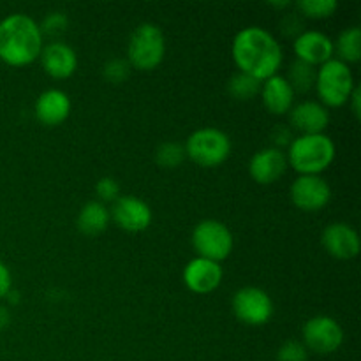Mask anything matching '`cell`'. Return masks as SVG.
I'll use <instances>...</instances> for the list:
<instances>
[{"mask_svg":"<svg viewBox=\"0 0 361 361\" xmlns=\"http://www.w3.org/2000/svg\"><path fill=\"white\" fill-rule=\"evenodd\" d=\"M231 55L240 73L249 74L259 81L279 74L284 59L281 44L274 34L256 25L242 28L235 35Z\"/></svg>","mask_w":361,"mask_h":361,"instance_id":"cell-1","label":"cell"},{"mask_svg":"<svg viewBox=\"0 0 361 361\" xmlns=\"http://www.w3.org/2000/svg\"><path fill=\"white\" fill-rule=\"evenodd\" d=\"M44 46L39 23L25 13H13L0 21V60L11 67H25L39 59Z\"/></svg>","mask_w":361,"mask_h":361,"instance_id":"cell-2","label":"cell"},{"mask_svg":"<svg viewBox=\"0 0 361 361\" xmlns=\"http://www.w3.org/2000/svg\"><path fill=\"white\" fill-rule=\"evenodd\" d=\"M337 155L334 140L326 134H305L291 141L288 147V164L298 175H321L330 168Z\"/></svg>","mask_w":361,"mask_h":361,"instance_id":"cell-3","label":"cell"},{"mask_svg":"<svg viewBox=\"0 0 361 361\" xmlns=\"http://www.w3.org/2000/svg\"><path fill=\"white\" fill-rule=\"evenodd\" d=\"M166 55V37L159 25L145 21L137 25L127 44V62L137 71H152L159 67Z\"/></svg>","mask_w":361,"mask_h":361,"instance_id":"cell-4","label":"cell"},{"mask_svg":"<svg viewBox=\"0 0 361 361\" xmlns=\"http://www.w3.org/2000/svg\"><path fill=\"white\" fill-rule=\"evenodd\" d=\"M355 87V78L349 66L335 56L317 69L316 90L324 108H341L348 104Z\"/></svg>","mask_w":361,"mask_h":361,"instance_id":"cell-5","label":"cell"},{"mask_svg":"<svg viewBox=\"0 0 361 361\" xmlns=\"http://www.w3.org/2000/svg\"><path fill=\"white\" fill-rule=\"evenodd\" d=\"M185 157L203 168H215L228 161L231 154V140L217 127H203L187 137Z\"/></svg>","mask_w":361,"mask_h":361,"instance_id":"cell-6","label":"cell"},{"mask_svg":"<svg viewBox=\"0 0 361 361\" xmlns=\"http://www.w3.org/2000/svg\"><path fill=\"white\" fill-rule=\"evenodd\" d=\"M190 242L197 252V257H204V259L215 261V263L228 259L235 247L231 229L224 222L215 221V219L201 221L194 228Z\"/></svg>","mask_w":361,"mask_h":361,"instance_id":"cell-7","label":"cell"},{"mask_svg":"<svg viewBox=\"0 0 361 361\" xmlns=\"http://www.w3.org/2000/svg\"><path fill=\"white\" fill-rule=\"evenodd\" d=\"M231 309L236 319L247 326H263L274 316V302L264 289L247 286L233 295Z\"/></svg>","mask_w":361,"mask_h":361,"instance_id":"cell-8","label":"cell"},{"mask_svg":"<svg viewBox=\"0 0 361 361\" xmlns=\"http://www.w3.org/2000/svg\"><path fill=\"white\" fill-rule=\"evenodd\" d=\"M344 342L342 326L330 316H316L302 328V344L316 355H331Z\"/></svg>","mask_w":361,"mask_h":361,"instance_id":"cell-9","label":"cell"},{"mask_svg":"<svg viewBox=\"0 0 361 361\" xmlns=\"http://www.w3.org/2000/svg\"><path fill=\"white\" fill-rule=\"evenodd\" d=\"M289 197L302 212H319L330 203L331 187L321 175H300L291 183Z\"/></svg>","mask_w":361,"mask_h":361,"instance_id":"cell-10","label":"cell"},{"mask_svg":"<svg viewBox=\"0 0 361 361\" xmlns=\"http://www.w3.org/2000/svg\"><path fill=\"white\" fill-rule=\"evenodd\" d=\"M109 215L120 229L127 233H141L150 228L152 208L147 201L136 196H120L109 208Z\"/></svg>","mask_w":361,"mask_h":361,"instance_id":"cell-11","label":"cell"},{"mask_svg":"<svg viewBox=\"0 0 361 361\" xmlns=\"http://www.w3.org/2000/svg\"><path fill=\"white\" fill-rule=\"evenodd\" d=\"M321 243L331 257L341 261L355 259L361 249L360 235L355 228H351L345 222L328 224L324 228L323 236H321Z\"/></svg>","mask_w":361,"mask_h":361,"instance_id":"cell-12","label":"cell"},{"mask_svg":"<svg viewBox=\"0 0 361 361\" xmlns=\"http://www.w3.org/2000/svg\"><path fill=\"white\" fill-rule=\"evenodd\" d=\"M224 271L221 263L204 259V257H194L183 268V282L187 289L196 295H208L214 293L221 286Z\"/></svg>","mask_w":361,"mask_h":361,"instance_id":"cell-13","label":"cell"},{"mask_svg":"<svg viewBox=\"0 0 361 361\" xmlns=\"http://www.w3.org/2000/svg\"><path fill=\"white\" fill-rule=\"evenodd\" d=\"M296 60L309 66H323L334 59V41L319 30H303L293 42Z\"/></svg>","mask_w":361,"mask_h":361,"instance_id":"cell-14","label":"cell"},{"mask_svg":"<svg viewBox=\"0 0 361 361\" xmlns=\"http://www.w3.org/2000/svg\"><path fill=\"white\" fill-rule=\"evenodd\" d=\"M39 59L44 73L55 80L71 78L78 69L76 51L63 41H51L42 46Z\"/></svg>","mask_w":361,"mask_h":361,"instance_id":"cell-15","label":"cell"},{"mask_svg":"<svg viewBox=\"0 0 361 361\" xmlns=\"http://www.w3.org/2000/svg\"><path fill=\"white\" fill-rule=\"evenodd\" d=\"M288 166V157L284 152L275 147H268L252 155L249 162V173L254 182L270 185L284 176Z\"/></svg>","mask_w":361,"mask_h":361,"instance_id":"cell-16","label":"cell"},{"mask_svg":"<svg viewBox=\"0 0 361 361\" xmlns=\"http://www.w3.org/2000/svg\"><path fill=\"white\" fill-rule=\"evenodd\" d=\"M289 123L300 136L305 134H324L330 126V111L317 101H302L289 111Z\"/></svg>","mask_w":361,"mask_h":361,"instance_id":"cell-17","label":"cell"},{"mask_svg":"<svg viewBox=\"0 0 361 361\" xmlns=\"http://www.w3.org/2000/svg\"><path fill=\"white\" fill-rule=\"evenodd\" d=\"M71 99L69 95L59 88H49V90L42 92L37 97L34 106L35 116L41 123L49 127L60 126L66 122L71 115Z\"/></svg>","mask_w":361,"mask_h":361,"instance_id":"cell-18","label":"cell"},{"mask_svg":"<svg viewBox=\"0 0 361 361\" xmlns=\"http://www.w3.org/2000/svg\"><path fill=\"white\" fill-rule=\"evenodd\" d=\"M261 99L263 106L271 115H286L295 106V90L286 76L275 74L261 83Z\"/></svg>","mask_w":361,"mask_h":361,"instance_id":"cell-19","label":"cell"},{"mask_svg":"<svg viewBox=\"0 0 361 361\" xmlns=\"http://www.w3.org/2000/svg\"><path fill=\"white\" fill-rule=\"evenodd\" d=\"M109 221H111V215H109V208L104 203H101V201H88L87 204H83L80 214H78L76 226L83 235L95 236L106 231Z\"/></svg>","mask_w":361,"mask_h":361,"instance_id":"cell-20","label":"cell"},{"mask_svg":"<svg viewBox=\"0 0 361 361\" xmlns=\"http://www.w3.org/2000/svg\"><path fill=\"white\" fill-rule=\"evenodd\" d=\"M334 53H337V60L344 63H356L361 59V28L349 27L338 34L334 42Z\"/></svg>","mask_w":361,"mask_h":361,"instance_id":"cell-21","label":"cell"},{"mask_svg":"<svg viewBox=\"0 0 361 361\" xmlns=\"http://www.w3.org/2000/svg\"><path fill=\"white\" fill-rule=\"evenodd\" d=\"M261 83L263 81L256 80V78L249 76L243 73H235L228 81V92L233 99L236 101H250L256 95H259Z\"/></svg>","mask_w":361,"mask_h":361,"instance_id":"cell-22","label":"cell"},{"mask_svg":"<svg viewBox=\"0 0 361 361\" xmlns=\"http://www.w3.org/2000/svg\"><path fill=\"white\" fill-rule=\"evenodd\" d=\"M316 74L317 69L314 66L302 62V60H295V62L289 66L288 76L286 80L289 81L291 88L296 92H309L310 88L316 85Z\"/></svg>","mask_w":361,"mask_h":361,"instance_id":"cell-23","label":"cell"},{"mask_svg":"<svg viewBox=\"0 0 361 361\" xmlns=\"http://www.w3.org/2000/svg\"><path fill=\"white\" fill-rule=\"evenodd\" d=\"M185 148L175 141H164L155 152V162L164 169H175L185 161Z\"/></svg>","mask_w":361,"mask_h":361,"instance_id":"cell-24","label":"cell"},{"mask_svg":"<svg viewBox=\"0 0 361 361\" xmlns=\"http://www.w3.org/2000/svg\"><path fill=\"white\" fill-rule=\"evenodd\" d=\"M298 13L305 18H314V20H324L337 13L338 2L337 0H300L296 4Z\"/></svg>","mask_w":361,"mask_h":361,"instance_id":"cell-25","label":"cell"},{"mask_svg":"<svg viewBox=\"0 0 361 361\" xmlns=\"http://www.w3.org/2000/svg\"><path fill=\"white\" fill-rule=\"evenodd\" d=\"M130 63L127 62V59H120V56H113L102 67V76L106 81H109L111 85H120L123 81H127V78L130 76Z\"/></svg>","mask_w":361,"mask_h":361,"instance_id":"cell-26","label":"cell"},{"mask_svg":"<svg viewBox=\"0 0 361 361\" xmlns=\"http://www.w3.org/2000/svg\"><path fill=\"white\" fill-rule=\"evenodd\" d=\"M69 27V18H67L66 13L62 11H53V13H48L42 20V23H39V28H41L42 37L48 35V37H59Z\"/></svg>","mask_w":361,"mask_h":361,"instance_id":"cell-27","label":"cell"},{"mask_svg":"<svg viewBox=\"0 0 361 361\" xmlns=\"http://www.w3.org/2000/svg\"><path fill=\"white\" fill-rule=\"evenodd\" d=\"M275 361H309V351L300 341H286L279 348Z\"/></svg>","mask_w":361,"mask_h":361,"instance_id":"cell-28","label":"cell"},{"mask_svg":"<svg viewBox=\"0 0 361 361\" xmlns=\"http://www.w3.org/2000/svg\"><path fill=\"white\" fill-rule=\"evenodd\" d=\"M95 194H97L101 203H115L120 197V183L113 176H102L95 183Z\"/></svg>","mask_w":361,"mask_h":361,"instance_id":"cell-29","label":"cell"},{"mask_svg":"<svg viewBox=\"0 0 361 361\" xmlns=\"http://www.w3.org/2000/svg\"><path fill=\"white\" fill-rule=\"evenodd\" d=\"M293 140H295L293 137V130L286 126H277L274 129V133H271V141L277 145L275 148H279V150H282V147H286V145L289 147Z\"/></svg>","mask_w":361,"mask_h":361,"instance_id":"cell-30","label":"cell"},{"mask_svg":"<svg viewBox=\"0 0 361 361\" xmlns=\"http://www.w3.org/2000/svg\"><path fill=\"white\" fill-rule=\"evenodd\" d=\"M11 289H13V275L7 264L0 261V298H6Z\"/></svg>","mask_w":361,"mask_h":361,"instance_id":"cell-31","label":"cell"},{"mask_svg":"<svg viewBox=\"0 0 361 361\" xmlns=\"http://www.w3.org/2000/svg\"><path fill=\"white\" fill-rule=\"evenodd\" d=\"M348 104H351L353 115H355L356 118H360V113H361V108H360V106H361V90H360L358 85H356L355 90H353V94H351V97H349Z\"/></svg>","mask_w":361,"mask_h":361,"instance_id":"cell-32","label":"cell"},{"mask_svg":"<svg viewBox=\"0 0 361 361\" xmlns=\"http://www.w3.org/2000/svg\"><path fill=\"white\" fill-rule=\"evenodd\" d=\"M9 321H11L9 310H7L4 305H0V330H4V328L7 326V324H9Z\"/></svg>","mask_w":361,"mask_h":361,"instance_id":"cell-33","label":"cell"},{"mask_svg":"<svg viewBox=\"0 0 361 361\" xmlns=\"http://www.w3.org/2000/svg\"><path fill=\"white\" fill-rule=\"evenodd\" d=\"M6 298L9 300V303H13V305H16V303L20 302V293H18V291H14V289H11V291H9V295H7Z\"/></svg>","mask_w":361,"mask_h":361,"instance_id":"cell-34","label":"cell"},{"mask_svg":"<svg viewBox=\"0 0 361 361\" xmlns=\"http://www.w3.org/2000/svg\"><path fill=\"white\" fill-rule=\"evenodd\" d=\"M271 7H277V9H282V7H289L291 2H270Z\"/></svg>","mask_w":361,"mask_h":361,"instance_id":"cell-35","label":"cell"}]
</instances>
